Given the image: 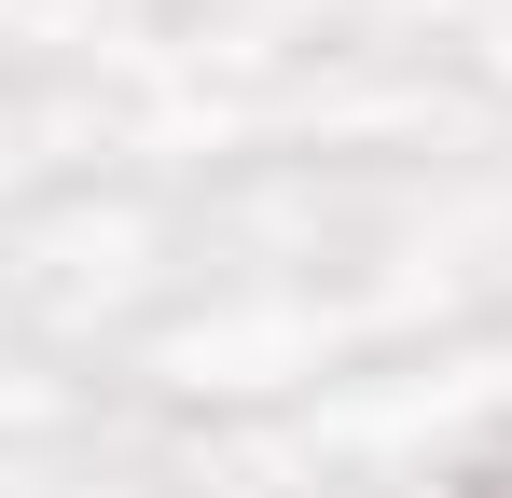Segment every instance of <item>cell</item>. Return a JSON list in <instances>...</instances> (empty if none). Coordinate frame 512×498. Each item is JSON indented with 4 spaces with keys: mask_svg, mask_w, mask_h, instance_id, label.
Returning <instances> with one entry per match:
<instances>
[{
    "mask_svg": "<svg viewBox=\"0 0 512 498\" xmlns=\"http://www.w3.org/2000/svg\"><path fill=\"white\" fill-rule=\"evenodd\" d=\"M443 498H512V415L471 443V457H457V485H443Z\"/></svg>",
    "mask_w": 512,
    "mask_h": 498,
    "instance_id": "cell-1",
    "label": "cell"
}]
</instances>
